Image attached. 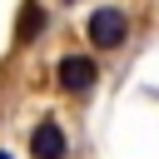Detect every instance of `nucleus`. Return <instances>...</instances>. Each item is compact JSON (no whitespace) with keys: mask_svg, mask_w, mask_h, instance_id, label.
Wrapping results in <instances>:
<instances>
[{"mask_svg":"<svg viewBox=\"0 0 159 159\" xmlns=\"http://www.w3.org/2000/svg\"><path fill=\"white\" fill-rule=\"evenodd\" d=\"M84 35H89V45H94V50H119V45L129 40V15H124L119 5H99V10L89 15Z\"/></svg>","mask_w":159,"mask_h":159,"instance_id":"f257e3e1","label":"nucleus"},{"mask_svg":"<svg viewBox=\"0 0 159 159\" xmlns=\"http://www.w3.org/2000/svg\"><path fill=\"white\" fill-rule=\"evenodd\" d=\"M55 80H60L65 94H84V89L99 80V65H94L89 55H65V60L55 65Z\"/></svg>","mask_w":159,"mask_h":159,"instance_id":"f03ea898","label":"nucleus"},{"mask_svg":"<svg viewBox=\"0 0 159 159\" xmlns=\"http://www.w3.org/2000/svg\"><path fill=\"white\" fill-rule=\"evenodd\" d=\"M70 154V139L60 129V119H40L30 129V159H65Z\"/></svg>","mask_w":159,"mask_h":159,"instance_id":"7ed1b4c3","label":"nucleus"},{"mask_svg":"<svg viewBox=\"0 0 159 159\" xmlns=\"http://www.w3.org/2000/svg\"><path fill=\"white\" fill-rule=\"evenodd\" d=\"M15 35H20V45H35V40L45 35V5H40V0H25V5H20Z\"/></svg>","mask_w":159,"mask_h":159,"instance_id":"20e7f679","label":"nucleus"},{"mask_svg":"<svg viewBox=\"0 0 159 159\" xmlns=\"http://www.w3.org/2000/svg\"><path fill=\"white\" fill-rule=\"evenodd\" d=\"M0 159H10V154H5V149H0Z\"/></svg>","mask_w":159,"mask_h":159,"instance_id":"39448f33","label":"nucleus"}]
</instances>
